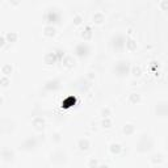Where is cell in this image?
<instances>
[{"label":"cell","instance_id":"cell-1","mask_svg":"<svg viewBox=\"0 0 168 168\" xmlns=\"http://www.w3.org/2000/svg\"><path fill=\"white\" fill-rule=\"evenodd\" d=\"M43 125H45V121H43L41 117H38V118H34V120H33V126H34L37 130L43 129Z\"/></svg>","mask_w":168,"mask_h":168},{"label":"cell","instance_id":"cell-2","mask_svg":"<svg viewBox=\"0 0 168 168\" xmlns=\"http://www.w3.org/2000/svg\"><path fill=\"white\" fill-rule=\"evenodd\" d=\"M5 38L8 42H16L17 38H18V34L16 32H8L7 34H5Z\"/></svg>","mask_w":168,"mask_h":168},{"label":"cell","instance_id":"cell-3","mask_svg":"<svg viewBox=\"0 0 168 168\" xmlns=\"http://www.w3.org/2000/svg\"><path fill=\"white\" fill-rule=\"evenodd\" d=\"M88 147H89V141L88 139H80L79 141V149L82 150V151H84V150H88Z\"/></svg>","mask_w":168,"mask_h":168},{"label":"cell","instance_id":"cell-4","mask_svg":"<svg viewBox=\"0 0 168 168\" xmlns=\"http://www.w3.org/2000/svg\"><path fill=\"white\" fill-rule=\"evenodd\" d=\"M55 59H57V57H55V54L54 53H49L46 57H45V62H46L47 64H51L55 62Z\"/></svg>","mask_w":168,"mask_h":168},{"label":"cell","instance_id":"cell-5","mask_svg":"<svg viewBox=\"0 0 168 168\" xmlns=\"http://www.w3.org/2000/svg\"><path fill=\"white\" fill-rule=\"evenodd\" d=\"M3 158L5 160H12L13 159V152L11 151V150H8V149L3 150Z\"/></svg>","mask_w":168,"mask_h":168},{"label":"cell","instance_id":"cell-6","mask_svg":"<svg viewBox=\"0 0 168 168\" xmlns=\"http://www.w3.org/2000/svg\"><path fill=\"white\" fill-rule=\"evenodd\" d=\"M43 32H45V34H46V36H54L55 34V28L53 25H47V26H45Z\"/></svg>","mask_w":168,"mask_h":168},{"label":"cell","instance_id":"cell-7","mask_svg":"<svg viewBox=\"0 0 168 168\" xmlns=\"http://www.w3.org/2000/svg\"><path fill=\"white\" fill-rule=\"evenodd\" d=\"M2 72L7 76V75H9L11 72H12V66L11 64H4L3 67H2Z\"/></svg>","mask_w":168,"mask_h":168},{"label":"cell","instance_id":"cell-8","mask_svg":"<svg viewBox=\"0 0 168 168\" xmlns=\"http://www.w3.org/2000/svg\"><path fill=\"white\" fill-rule=\"evenodd\" d=\"M93 21H96V22H103V21H104V15H103L101 12H96V13L93 15Z\"/></svg>","mask_w":168,"mask_h":168},{"label":"cell","instance_id":"cell-9","mask_svg":"<svg viewBox=\"0 0 168 168\" xmlns=\"http://www.w3.org/2000/svg\"><path fill=\"white\" fill-rule=\"evenodd\" d=\"M110 151L113 152V154H118L121 151V146L118 143H112V146H110Z\"/></svg>","mask_w":168,"mask_h":168},{"label":"cell","instance_id":"cell-10","mask_svg":"<svg viewBox=\"0 0 168 168\" xmlns=\"http://www.w3.org/2000/svg\"><path fill=\"white\" fill-rule=\"evenodd\" d=\"M151 160H152V163H160L163 159H162V155L160 154H155V155H152Z\"/></svg>","mask_w":168,"mask_h":168},{"label":"cell","instance_id":"cell-11","mask_svg":"<svg viewBox=\"0 0 168 168\" xmlns=\"http://www.w3.org/2000/svg\"><path fill=\"white\" fill-rule=\"evenodd\" d=\"M133 131H134V126H133V125H130V124H129V125H125V127H124V133H125V134H131Z\"/></svg>","mask_w":168,"mask_h":168},{"label":"cell","instance_id":"cell-12","mask_svg":"<svg viewBox=\"0 0 168 168\" xmlns=\"http://www.w3.org/2000/svg\"><path fill=\"white\" fill-rule=\"evenodd\" d=\"M141 74H142L141 67H139V66H134V67H133V75H134V76H139Z\"/></svg>","mask_w":168,"mask_h":168},{"label":"cell","instance_id":"cell-13","mask_svg":"<svg viewBox=\"0 0 168 168\" xmlns=\"http://www.w3.org/2000/svg\"><path fill=\"white\" fill-rule=\"evenodd\" d=\"M130 101L131 103H138L139 101V95L138 93H131L130 95Z\"/></svg>","mask_w":168,"mask_h":168},{"label":"cell","instance_id":"cell-14","mask_svg":"<svg viewBox=\"0 0 168 168\" xmlns=\"http://www.w3.org/2000/svg\"><path fill=\"white\" fill-rule=\"evenodd\" d=\"M0 83H2L3 87H7V85L9 84V79H8L5 75H3V76H2V79H0Z\"/></svg>","mask_w":168,"mask_h":168},{"label":"cell","instance_id":"cell-15","mask_svg":"<svg viewBox=\"0 0 168 168\" xmlns=\"http://www.w3.org/2000/svg\"><path fill=\"white\" fill-rule=\"evenodd\" d=\"M101 116H103L104 118H108V117L110 116V109H109V108H104V109L101 110Z\"/></svg>","mask_w":168,"mask_h":168},{"label":"cell","instance_id":"cell-16","mask_svg":"<svg viewBox=\"0 0 168 168\" xmlns=\"http://www.w3.org/2000/svg\"><path fill=\"white\" fill-rule=\"evenodd\" d=\"M126 45H127V47H129L130 50H133L134 47H135V46H137V42H135V41H134V39H129Z\"/></svg>","mask_w":168,"mask_h":168},{"label":"cell","instance_id":"cell-17","mask_svg":"<svg viewBox=\"0 0 168 168\" xmlns=\"http://www.w3.org/2000/svg\"><path fill=\"white\" fill-rule=\"evenodd\" d=\"M104 127H110L112 126V121L109 120V118H104V121H103V124H101Z\"/></svg>","mask_w":168,"mask_h":168},{"label":"cell","instance_id":"cell-18","mask_svg":"<svg viewBox=\"0 0 168 168\" xmlns=\"http://www.w3.org/2000/svg\"><path fill=\"white\" fill-rule=\"evenodd\" d=\"M63 62H64V64H66V66H72V63H74V62H72V58H71V57H66Z\"/></svg>","mask_w":168,"mask_h":168},{"label":"cell","instance_id":"cell-19","mask_svg":"<svg viewBox=\"0 0 168 168\" xmlns=\"http://www.w3.org/2000/svg\"><path fill=\"white\" fill-rule=\"evenodd\" d=\"M84 38H89V37H91V29H89V28H87L85 29V32H83V34H82Z\"/></svg>","mask_w":168,"mask_h":168},{"label":"cell","instance_id":"cell-20","mask_svg":"<svg viewBox=\"0 0 168 168\" xmlns=\"http://www.w3.org/2000/svg\"><path fill=\"white\" fill-rule=\"evenodd\" d=\"M88 164H89V167H92V168H96V167H97V160L92 158L91 160H89V163H88Z\"/></svg>","mask_w":168,"mask_h":168},{"label":"cell","instance_id":"cell-21","mask_svg":"<svg viewBox=\"0 0 168 168\" xmlns=\"http://www.w3.org/2000/svg\"><path fill=\"white\" fill-rule=\"evenodd\" d=\"M74 21H75V24H80V22H82V17H80V15H75Z\"/></svg>","mask_w":168,"mask_h":168},{"label":"cell","instance_id":"cell-22","mask_svg":"<svg viewBox=\"0 0 168 168\" xmlns=\"http://www.w3.org/2000/svg\"><path fill=\"white\" fill-rule=\"evenodd\" d=\"M160 5H162V8L168 9V0H163V2L160 3Z\"/></svg>","mask_w":168,"mask_h":168},{"label":"cell","instance_id":"cell-23","mask_svg":"<svg viewBox=\"0 0 168 168\" xmlns=\"http://www.w3.org/2000/svg\"><path fill=\"white\" fill-rule=\"evenodd\" d=\"M4 43H5V34H2V37H0V46H3Z\"/></svg>","mask_w":168,"mask_h":168},{"label":"cell","instance_id":"cell-24","mask_svg":"<svg viewBox=\"0 0 168 168\" xmlns=\"http://www.w3.org/2000/svg\"><path fill=\"white\" fill-rule=\"evenodd\" d=\"M98 168H109V167H108V165H105V164H104V165H100V167H98Z\"/></svg>","mask_w":168,"mask_h":168}]
</instances>
